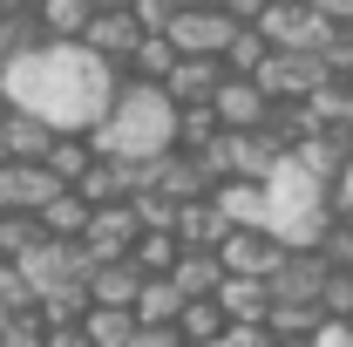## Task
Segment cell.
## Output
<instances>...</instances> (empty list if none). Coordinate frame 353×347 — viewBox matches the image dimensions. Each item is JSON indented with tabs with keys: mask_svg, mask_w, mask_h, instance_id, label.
Returning a JSON list of instances; mask_svg holds the SVG:
<instances>
[{
	"mask_svg": "<svg viewBox=\"0 0 353 347\" xmlns=\"http://www.w3.org/2000/svg\"><path fill=\"white\" fill-rule=\"evenodd\" d=\"M130 347H183V341H176L170 327H136V334H130Z\"/></svg>",
	"mask_w": 353,
	"mask_h": 347,
	"instance_id": "37",
	"label": "cell"
},
{
	"mask_svg": "<svg viewBox=\"0 0 353 347\" xmlns=\"http://www.w3.org/2000/svg\"><path fill=\"white\" fill-rule=\"evenodd\" d=\"M306 116H312V130H353V88L347 82H319L306 95Z\"/></svg>",
	"mask_w": 353,
	"mask_h": 347,
	"instance_id": "21",
	"label": "cell"
},
{
	"mask_svg": "<svg viewBox=\"0 0 353 347\" xmlns=\"http://www.w3.org/2000/svg\"><path fill=\"white\" fill-rule=\"evenodd\" d=\"M130 245H136V218L130 205H95L82 225V252L95 265H109V259H130Z\"/></svg>",
	"mask_w": 353,
	"mask_h": 347,
	"instance_id": "8",
	"label": "cell"
},
{
	"mask_svg": "<svg viewBox=\"0 0 353 347\" xmlns=\"http://www.w3.org/2000/svg\"><path fill=\"white\" fill-rule=\"evenodd\" d=\"M333 218L353 225V157H347V171H340V184H333Z\"/></svg>",
	"mask_w": 353,
	"mask_h": 347,
	"instance_id": "34",
	"label": "cell"
},
{
	"mask_svg": "<svg viewBox=\"0 0 353 347\" xmlns=\"http://www.w3.org/2000/svg\"><path fill=\"white\" fill-rule=\"evenodd\" d=\"M306 7L326 21V28H353V0H306Z\"/></svg>",
	"mask_w": 353,
	"mask_h": 347,
	"instance_id": "35",
	"label": "cell"
},
{
	"mask_svg": "<svg viewBox=\"0 0 353 347\" xmlns=\"http://www.w3.org/2000/svg\"><path fill=\"white\" fill-rule=\"evenodd\" d=\"M211 259H218L224 279H272V265L285 259V245H279L272 232H224Z\"/></svg>",
	"mask_w": 353,
	"mask_h": 347,
	"instance_id": "6",
	"label": "cell"
},
{
	"mask_svg": "<svg viewBox=\"0 0 353 347\" xmlns=\"http://www.w3.org/2000/svg\"><path fill=\"white\" fill-rule=\"evenodd\" d=\"M319 82H333V75L319 68V55H265L259 75H252V88H259L272 109H279V102H306Z\"/></svg>",
	"mask_w": 353,
	"mask_h": 347,
	"instance_id": "5",
	"label": "cell"
},
{
	"mask_svg": "<svg viewBox=\"0 0 353 347\" xmlns=\"http://www.w3.org/2000/svg\"><path fill=\"white\" fill-rule=\"evenodd\" d=\"M218 82H224L218 62H183V55H176V68L163 75V95H170V109H190V102H211Z\"/></svg>",
	"mask_w": 353,
	"mask_h": 347,
	"instance_id": "14",
	"label": "cell"
},
{
	"mask_svg": "<svg viewBox=\"0 0 353 347\" xmlns=\"http://www.w3.org/2000/svg\"><path fill=\"white\" fill-rule=\"evenodd\" d=\"M34 21H41L48 41H82V28L95 21V7H88V0H41Z\"/></svg>",
	"mask_w": 353,
	"mask_h": 347,
	"instance_id": "19",
	"label": "cell"
},
{
	"mask_svg": "<svg viewBox=\"0 0 353 347\" xmlns=\"http://www.w3.org/2000/svg\"><path fill=\"white\" fill-rule=\"evenodd\" d=\"M136 293H143V272H136L130 259H109L88 272V306H116V313H130Z\"/></svg>",
	"mask_w": 353,
	"mask_h": 347,
	"instance_id": "15",
	"label": "cell"
},
{
	"mask_svg": "<svg viewBox=\"0 0 353 347\" xmlns=\"http://www.w3.org/2000/svg\"><path fill=\"white\" fill-rule=\"evenodd\" d=\"M211 347H279V341L265 334V320H224V334Z\"/></svg>",
	"mask_w": 353,
	"mask_h": 347,
	"instance_id": "31",
	"label": "cell"
},
{
	"mask_svg": "<svg viewBox=\"0 0 353 347\" xmlns=\"http://www.w3.org/2000/svg\"><path fill=\"white\" fill-rule=\"evenodd\" d=\"M265 55H272V48L259 41V28H238V35L224 41L218 68H224V75H245V82H252V75H259V62H265Z\"/></svg>",
	"mask_w": 353,
	"mask_h": 347,
	"instance_id": "28",
	"label": "cell"
},
{
	"mask_svg": "<svg viewBox=\"0 0 353 347\" xmlns=\"http://www.w3.org/2000/svg\"><path fill=\"white\" fill-rule=\"evenodd\" d=\"M34 48H48L34 14H0V62H21V55H34Z\"/></svg>",
	"mask_w": 353,
	"mask_h": 347,
	"instance_id": "27",
	"label": "cell"
},
{
	"mask_svg": "<svg viewBox=\"0 0 353 347\" xmlns=\"http://www.w3.org/2000/svg\"><path fill=\"white\" fill-rule=\"evenodd\" d=\"M41 0H0V14H34Z\"/></svg>",
	"mask_w": 353,
	"mask_h": 347,
	"instance_id": "39",
	"label": "cell"
},
{
	"mask_svg": "<svg viewBox=\"0 0 353 347\" xmlns=\"http://www.w3.org/2000/svg\"><path fill=\"white\" fill-rule=\"evenodd\" d=\"M292 347H306V341H292Z\"/></svg>",
	"mask_w": 353,
	"mask_h": 347,
	"instance_id": "44",
	"label": "cell"
},
{
	"mask_svg": "<svg viewBox=\"0 0 353 347\" xmlns=\"http://www.w3.org/2000/svg\"><path fill=\"white\" fill-rule=\"evenodd\" d=\"M0 116H7V102H0Z\"/></svg>",
	"mask_w": 353,
	"mask_h": 347,
	"instance_id": "43",
	"label": "cell"
},
{
	"mask_svg": "<svg viewBox=\"0 0 353 347\" xmlns=\"http://www.w3.org/2000/svg\"><path fill=\"white\" fill-rule=\"evenodd\" d=\"M34 225H41V238H61V245H82V225H88V205L75 198V191H54L41 212H34Z\"/></svg>",
	"mask_w": 353,
	"mask_h": 347,
	"instance_id": "16",
	"label": "cell"
},
{
	"mask_svg": "<svg viewBox=\"0 0 353 347\" xmlns=\"http://www.w3.org/2000/svg\"><path fill=\"white\" fill-rule=\"evenodd\" d=\"M130 21H136V35H163L176 21V0H130Z\"/></svg>",
	"mask_w": 353,
	"mask_h": 347,
	"instance_id": "30",
	"label": "cell"
},
{
	"mask_svg": "<svg viewBox=\"0 0 353 347\" xmlns=\"http://www.w3.org/2000/svg\"><path fill=\"white\" fill-rule=\"evenodd\" d=\"M109 95H116V68H102L82 41H48L7 62V75H0V102L48 123L54 136H88L102 123Z\"/></svg>",
	"mask_w": 353,
	"mask_h": 347,
	"instance_id": "1",
	"label": "cell"
},
{
	"mask_svg": "<svg viewBox=\"0 0 353 347\" xmlns=\"http://www.w3.org/2000/svg\"><path fill=\"white\" fill-rule=\"evenodd\" d=\"M299 7H306V0H299Z\"/></svg>",
	"mask_w": 353,
	"mask_h": 347,
	"instance_id": "45",
	"label": "cell"
},
{
	"mask_svg": "<svg viewBox=\"0 0 353 347\" xmlns=\"http://www.w3.org/2000/svg\"><path fill=\"white\" fill-rule=\"evenodd\" d=\"M347 88H353V68H347Z\"/></svg>",
	"mask_w": 353,
	"mask_h": 347,
	"instance_id": "41",
	"label": "cell"
},
{
	"mask_svg": "<svg viewBox=\"0 0 353 347\" xmlns=\"http://www.w3.org/2000/svg\"><path fill=\"white\" fill-rule=\"evenodd\" d=\"M48 143H54V130H48V123L21 116V109H7V116H0V164H41Z\"/></svg>",
	"mask_w": 353,
	"mask_h": 347,
	"instance_id": "12",
	"label": "cell"
},
{
	"mask_svg": "<svg viewBox=\"0 0 353 347\" xmlns=\"http://www.w3.org/2000/svg\"><path fill=\"white\" fill-rule=\"evenodd\" d=\"M319 313H326V320H353V265H326V286H319Z\"/></svg>",
	"mask_w": 353,
	"mask_h": 347,
	"instance_id": "29",
	"label": "cell"
},
{
	"mask_svg": "<svg viewBox=\"0 0 353 347\" xmlns=\"http://www.w3.org/2000/svg\"><path fill=\"white\" fill-rule=\"evenodd\" d=\"M61 184L41 164H0V218H34Z\"/></svg>",
	"mask_w": 353,
	"mask_h": 347,
	"instance_id": "9",
	"label": "cell"
},
{
	"mask_svg": "<svg viewBox=\"0 0 353 347\" xmlns=\"http://www.w3.org/2000/svg\"><path fill=\"white\" fill-rule=\"evenodd\" d=\"M176 7H218V0H176Z\"/></svg>",
	"mask_w": 353,
	"mask_h": 347,
	"instance_id": "40",
	"label": "cell"
},
{
	"mask_svg": "<svg viewBox=\"0 0 353 347\" xmlns=\"http://www.w3.org/2000/svg\"><path fill=\"white\" fill-rule=\"evenodd\" d=\"M265 7H272V0H218V14L231 21V28H252V21H259Z\"/></svg>",
	"mask_w": 353,
	"mask_h": 347,
	"instance_id": "32",
	"label": "cell"
},
{
	"mask_svg": "<svg viewBox=\"0 0 353 347\" xmlns=\"http://www.w3.org/2000/svg\"><path fill=\"white\" fill-rule=\"evenodd\" d=\"M218 259L211 252H176V265H170V286H176V300H211L218 293Z\"/></svg>",
	"mask_w": 353,
	"mask_h": 347,
	"instance_id": "17",
	"label": "cell"
},
{
	"mask_svg": "<svg viewBox=\"0 0 353 347\" xmlns=\"http://www.w3.org/2000/svg\"><path fill=\"white\" fill-rule=\"evenodd\" d=\"M170 334H176L183 347H211V341L224 334V313H218L211 300H183V313H176V327H170Z\"/></svg>",
	"mask_w": 353,
	"mask_h": 347,
	"instance_id": "25",
	"label": "cell"
},
{
	"mask_svg": "<svg viewBox=\"0 0 353 347\" xmlns=\"http://www.w3.org/2000/svg\"><path fill=\"white\" fill-rule=\"evenodd\" d=\"M88 164H95V150H88V136H54V143H48V157H41V171L54 177L61 191H68V184H75V177H82Z\"/></svg>",
	"mask_w": 353,
	"mask_h": 347,
	"instance_id": "23",
	"label": "cell"
},
{
	"mask_svg": "<svg viewBox=\"0 0 353 347\" xmlns=\"http://www.w3.org/2000/svg\"><path fill=\"white\" fill-rule=\"evenodd\" d=\"M211 116H218V130H224V136H238V130H265L272 102H265V95L245 82V75H224L218 95H211Z\"/></svg>",
	"mask_w": 353,
	"mask_h": 347,
	"instance_id": "10",
	"label": "cell"
},
{
	"mask_svg": "<svg viewBox=\"0 0 353 347\" xmlns=\"http://www.w3.org/2000/svg\"><path fill=\"white\" fill-rule=\"evenodd\" d=\"M265 191V232L285 245V252H312L319 245V232L333 225V191L326 184H312L299 164H285L279 157V171L259 184Z\"/></svg>",
	"mask_w": 353,
	"mask_h": 347,
	"instance_id": "3",
	"label": "cell"
},
{
	"mask_svg": "<svg viewBox=\"0 0 353 347\" xmlns=\"http://www.w3.org/2000/svg\"><path fill=\"white\" fill-rule=\"evenodd\" d=\"M211 212H218L224 232H265V191L259 184H218Z\"/></svg>",
	"mask_w": 353,
	"mask_h": 347,
	"instance_id": "13",
	"label": "cell"
},
{
	"mask_svg": "<svg viewBox=\"0 0 353 347\" xmlns=\"http://www.w3.org/2000/svg\"><path fill=\"white\" fill-rule=\"evenodd\" d=\"M95 14H130V0H88Z\"/></svg>",
	"mask_w": 353,
	"mask_h": 347,
	"instance_id": "38",
	"label": "cell"
},
{
	"mask_svg": "<svg viewBox=\"0 0 353 347\" xmlns=\"http://www.w3.org/2000/svg\"><path fill=\"white\" fill-rule=\"evenodd\" d=\"M130 265L143 272V279H170V265H176V238H170V232H136Z\"/></svg>",
	"mask_w": 353,
	"mask_h": 347,
	"instance_id": "26",
	"label": "cell"
},
{
	"mask_svg": "<svg viewBox=\"0 0 353 347\" xmlns=\"http://www.w3.org/2000/svg\"><path fill=\"white\" fill-rule=\"evenodd\" d=\"M231 35H238V28L224 21L218 7H176V21L163 28V41H170V55H183V62H218Z\"/></svg>",
	"mask_w": 353,
	"mask_h": 347,
	"instance_id": "4",
	"label": "cell"
},
{
	"mask_svg": "<svg viewBox=\"0 0 353 347\" xmlns=\"http://www.w3.org/2000/svg\"><path fill=\"white\" fill-rule=\"evenodd\" d=\"M82 341L88 347H130V334H136V320L130 313H116V306H82Z\"/></svg>",
	"mask_w": 353,
	"mask_h": 347,
	"instance_id": "24",
	"label": "cell"
},
{
	"mask_svg": "<svg viewBox=\"0 0 353 347\" xmlns=\"http://www.w3.org/2000/svg\"><path fill=\"white\" fill-rule=\"evenodd\" d=\"M176 68V55L163 35H143V41L130 48V62H123V82H150V88H163V75Z\"/></svg>",
	"mask_w": 353,
	"mask_h": 347,
	"instance_id": "18",
	"label": "cell"
},
{
	"mask_svg": "<svg viewBox=\"0 0 353 347\" xmlns=\"http://www.w3.org/2000/svg\"><path fill=\"white\" fill-rule=\"evenodd\" d=\"M211 306H218L224 320H265V279H218V293H211Z\"/></svg>",
	"mask_w": 353,
	"mask_h": 347,
	"instance_id": "20",
	"label": "cell"
},
{
	"mask_svg": "<svg viewBox=\"0 0 353 347\" xmlns=\"http://www.w3.org/2000/svg\"><path fill=\"white\" fill-rule=\"evenodd\" d=\"M319 286H326V259L319 252H285L265 279V300L272 306H319Z\"/></svg>",
	"mask_w": 353,
	"mask_h": 347,
	"instance_id": "7",
	"label": "cell"
},
{
	"mask_svg": "<svg viewBox=\"0 0 353 347\" xmlns=\"http://www.w3.org/2000/svg\"><path fill=\"white\" fill-rule=\"evenodd\" d=\"M41 347H88V341H82L75 320H61V327H41Z\"/></svg>",
	"mask_w": 353,
	"mask_h": 347,
	"instance_id": "36",
	"label": "cell"
},
{
	"mask_svg": "<svg viewBox=\"0 0 353 347\" xmlns=\"http://www.w3.org/2000/svg\"><path fill=\"white\" fill-rule=\"evenodd\" d=\"M0 75H7V62H0Z\"/></svg>",
	"mask_w": 353,
	"mask_h": 347,
	"instance_id": "42",
	"label": "cell"
},
{
	"mask_svg": "<svg viewBox=\"0 0 353 347\" xmlns=\"http://www.w3.org/2000/svg\"><path fill=\"white\" fill-rule=\"evenodd\" d=\"M170 143H176V109L150 82H116L102 123L88 130V150L109 164H157V157H170Z\"/></svg>",
	"mask_w": 353,
	"mask_h": 347,
	"instance_id": "2",
	"label": "cell"
},
{
	"mask_svg": "<svg viewBox=\"0 0 353 347\" xmlns=\"http://www.w3.org/2000/svg\"><path fill=\"white\" fill-rule=\"evenodd\" d=\"M306 347H353V320H319V334Z\"/></svg>",
	"mask_w": 353,
	"mask_h": 347,
	"instance_id": "33",
	"label": "cell"
},
{
	"mask_svg": "<svg viewBox=\"0 0 353 347\" xmlns=\"http://www.w3.org/2000/svg\"><path fill=\"white\" fill-rule=\"evenodd\" d=\"M176 313H183V300H176L170 279H143V293H136V306H130L136 327H176Z\"/></svg>",
	"mask_w": 353,
	"mask_h": 347,
	"instance_id": "22",
	"label": "cell"
},
{
	"mask_svg": "<svg viewBox=\"0 0 353 347\" xmlns=\"http://www.w3.org/2000/svg\"><path fill=\"white\" fill-rule=\"evenodd\" d=\"M136 41H143V35H136L130 14H95V21L82 28V48L102 62V68H116V82H123V62H130V48H136Z\"/></svg>",
	"mask_w": 353,
	"mask_h": 347,
	"instance_id": "11",
	"label": "cell"
}]
</instances>
